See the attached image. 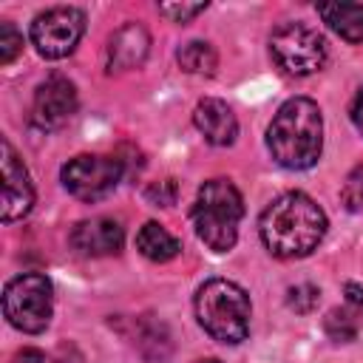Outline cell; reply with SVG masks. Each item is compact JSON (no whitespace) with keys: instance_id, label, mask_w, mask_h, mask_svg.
<instances>
[{"instance_id":"20","label":"cell","mask_w":363,"mask_h":363,"mask_svg":"<svg viewBox=\"0 0 363 363\" xmlns=\"http://www.w3.org/2000/svg\"><path fill=\"white\" fill-rule=\"evenodd\" d=\"M20 51H23V34L17 31L14 23L3 20V23H0V65L14 62Z\"/></svg>"},{"instance_id":"22","label":"cell","mask_w":363,"mask_h":363,"mask_svg":"<svg viewBox=\"0 0 363 363\" xmlns=\"http://www.w3.org/2000/svg\"><path fill=\"white\" fill-rule=\"evenodd\" d=\"M145 199H147L150 204H156V207H170V204H176V199H179V184H176L173 179L153 182V184L145 190Z\"/></svg>"},{"instance_id":"11","label":"cell","mask_w":363,"mask_h":363,"mask_svg":"<svg viewBox=\"0 0 363 363\" xmlns=\"http://www.w3.org/2000/svg\"><path fill=\"white\" fill-rule=\"evenodd\" d=\"M71 247L85 255V258H105V255H116L125 244V230L116 218L108 216H96V218H85L77 221L71 227L68 235Z\"/></svg>"},{"instance_id":"12","label":"cell","mask_w":363,"mask_h":363,"mask_svg":"<svg viewBox=\"0 0 363 363\" xmlns=\"http://www.w3.org/2000/svg\"><path fill=\"white\" fill-rule=\"evenodd\" d=\"M150 51V34L142 23H125L119 26L108 45H105V68L108 74H122V71H133L145 62Z\"/></svg>"},{"instance_id":"19","label":"cell","mask_w":363,"mask_h":363,"mask_svg":"<svg viewBox=\"0 0 363 363\" xmlns=\"http://www.w3.org/2000/svg\"><path fill=\"white\" fill-rule=\"evenodd\" d=\"M340 201H343V207L352 210V213H360V210H363V164H357V167L346 176L343 187H340Z\"/></svg>"},{"instance_id":"23","label":"cell","mask_w":363,"mask_h":363,"mask_svg":"<svg viewBox=\"0 0 363 363\" xmlns=\"http://www.w3.org/2000/svg\"><path fill=\"white\" fill-rule=\"evenodd\" d=\"M343 292H346V306L354 309L357 315H363V284L349 281V284L343 286Z\"/></svg>"},{"instance_id":"26","label":"cell","mask_w":363,"mask_h":363,"mask_svg":"<svg viewBox=\"0 0 363 363\" xmlns=\"http://www.w3.org/2000/svg\"><path fill=\"white\" fill-rule=\"evenodd\" d=\"M196 363H221V360H216V357H201V360H196Z\"/></svg>"},{"instance_id":"7","label":"cell","mask_w":363,"mask_h":363,"mask_svg":"<svg viewBox=\"0 0 363 363\" xmlns=\"http://www.w3.org/2000/svg\"><path fill=\"white\" fill-rule=\"evenodd\" d=\"M125 176V162L119 156L79 153L68 159L60 170L62 187L79 201H99L116 190Z\"/></svg>"},{"instance_id":"2","label":"cell","mask_w":363,"mask_h":363,"mask_svg":"<svg viewBox=\"0 0 363 363\" xmlns=\"http://www.w3.org/2000/svg\"><path fill=\"white\" fill-rule=\"evenodd\" d=\"M267 147L286 170L312 167L323 150V116L318 102L309 96L286 99L267 128Z\"/></svg>"},{"instance_id":"6","label":"cell","mask_w":363,"mask_h":363,"mask_svg":"<svg viewBox=\"0 0 363 363\" xmlns=\"http://www.w3.org/2000/svg\"><path fill=\"white\" fill-rule=\"evenodd\" d=\"M269 54L284 74L309 77L326 65L329 45L318 28H312L301 20H292V23H281L269 34Z\"/></svg>"},{"instance_id":"5","label":"cell","mask_w":363,"mask_h":363,"mask_svg":"<svg viewBox=\"0 0 363 363\" xmlns=\"http://www.w3.org/2000/svg\"><path fill=\"white\" fill-rule=\"evenodd\" d=\"M3 315L6 320L26 332L40 335L54 315V286L43 272L14 275L3 289Z\"/></svg>"},{"instance_id":"8","label":"cell","mask_w":363,"mask_h":363,"mask_svg":"<svg viewBox=\"0 0 363 363\" xmlns=\"http://www.w3.org/2000/svg\"><path fill=\"white\" fill-rule=\"evenodd\" d=\"M85 34V11L77 6H54L31 20V45L45 60L68 57Z\"/></svg>"},{"instance_id":"13","label":"cell","mask_w":363,"mask_h":363,"mask_svg":"<svg viewBox=\"0 0 363 363\" xmlns=\"http://www.w3.org/2000/svg\"><path fill=\"white\" fill-rule=\"evenodd\" d=\"M193 122H196L199 133L216 147H227L238 136V119H235L233 108L218 96L199 99V105L193 111Z\"/></svg>"},{"instance_id":"14","label":"cell","mask_w":363,"mask_h":363,"mask_svg":"<svg viewBox=\"0 0 363 363\" xmlns=\"http://www.w3.org/2000/svg\"><path fill=\"white\" fill-rule=\"evenodd\" d=\"M318 14L346 43H363V3H320Z\"/></svg>"},{"instance_id":"16","label":"cell","mask_w":363,"mask_h":363,"mask_svg":"<svg viewBox=\"0 0 363 363\" xmlns=\"http://www.w3.org/2000/svg\"><path fill=\"white\" fill-rule=\"evenodd\" d=\"M176 62L182 71L196 77H213L218 68V54L207 40H190L176 51Z\"/></svg>"},{"instance_id":"18","label":"cell","mask_w":363,"mask_h":363,"mask_svg":"<svg viewBox=\"0 0 363 363\" xmlns=\"http://www.w3.org/2000/svg\"><path fill=\"white\" fill-rule=\"evenodd\" d=\"M320 301V289L312 286V284H298V286H289L286 292V306L298 315H309Z\"/></svg>"},{"instance_id":"10","label":"cell","mask_w":363,"mask_h":363,"mask_svg":"<svg viewBox=\"0 0 363 363\" xmlns=\"http://www.w3.org/2000/svg\"><path fill=\"white\" fill-rule=\"evenodd\" d=\"M0 150H3V221L11 224L17 218H26L34 207V184H31V176L23 164V159L17 156V150L11 147L9 139L0 142Z\"/></svg>"},{"instance_id":"9","label":"cell","mask_w":363,"mask_h":363,"mask_svg":"<svg viewBox=\"0 0 363 363\" xmlns=\"http://www.w3.org/2000/svg\"><path fill=\"white\" fill-rule=\"evenodd\" d=\"M77 85L62 74H51L34 91L31 122L40 130H57L77 113Z\"/></svg>"},{"instance_id":"21","label":"cell","mask_w":363,"mask_h":363,"mask_svg":"<svg viewBox=\"0 0 363 363\" xmlns=\"http://www.w3.org/2000/svg\"><path fill=\"white\" fill-rule=\"evenodd\" d=\"M204 9H207V3H162L159 6V14L167 17L170 23H190Z\"/></svg>"},{"instance_id":"3","label":"cell","mask_w":363,"mask_h":363,"mask_svg":"<svg viewBox=\"0 0 363 363\" xmlns=\"http://www.w3.org/2000/svg\"><path fill=\"white\" fill-rule=\"evenodd\" d=\"M193 309H196L199 326L213 340H218L224 346H235V343L247 340L252 306H250V295L235 281H227V278L204 281L196 292Z\"/></svg>"},{"instance_id":"15","label":"cell","mask_w":363,"mask_h":363,"mask_svg":"<svg viewBox=\"0 0 363 363\" xmlns=\"http://www.w3.org/2000/svg\"><path fill=\"white\" fill-rule=\"evenodd\" d=\"M136 247L139 252L147 258V261H156V264H164V261H173L179 252H182V241L167 230L162 227L159 221H145L136 233Z\"/></svg>"},{"instance_id":"4","label":"cell","mask_w":363,"mask_h":363,"mask_svg":"<svg viewBox=\"0 0 363 363\" xmlns=\"http://www.w3.org/2000/svg\"><path fill=\"white\" fill-rule=\"evenodd\" d=\"M244 216V199L230 179H207L193 201L190 218L196 235L213 250L227 252L238 241V224Z\"/></svg>"},{"instance_id":"17","label":"cell","mask_w":363,"mask_h":363,"mask_svg":"<svg viewBox=\"0 0 363 363\" xmlns=\"http://www.w3.org/2000/svg\"><path fill=\"white\" fill-rule=\"evenodd\" d=\"M357 312L354 309H349V306H337V309H329L326 312V318H323V332H326V337L329 340H335V343H349V340H354L357 337Z\"/></svg>"},{"instance_id":"25","label":"cell","mask_w":363,"mask_h":363,"mask_svg":"<svg viewBox=\"0 0 363 363\" xmlns=\"http://www.w3.org/2000/svg\"><path fill=\"white\" fill-rule=\"evenodd\" d=\"M352 122H354V128L363 133V88L354 94V99H352Z\"/></svg>"},{"instance_id":"1","label":"cell","mask_w":363,"mask_h":363,"mask_svg":"<svg viewBox=\"0 0 363 363\" xmlns=\"http://www.w3.org/2000/svg\"><path fill=\"white\" fill-rule=\"evenodd\" d=\"M326 213L315 199H309L301 190L281 193L272 199L258 221V235L269 255L275 258H303L326 235Z\"/></svg>"},{"instance_id":"24","label":"cell","mask_w":363,"mask_h":363,"mask_svg":"<svg viewBox=\"0 0 363 363\" xmlns=\"http://www.w3.org/2000/svg\"><path fill=\"white\" fill-rule=\"evenodd\" d=\"M9 363H51V357L45 354V352H40V349H20V352H14V357L9 360Z\"/></svg>"}]
</instances>
